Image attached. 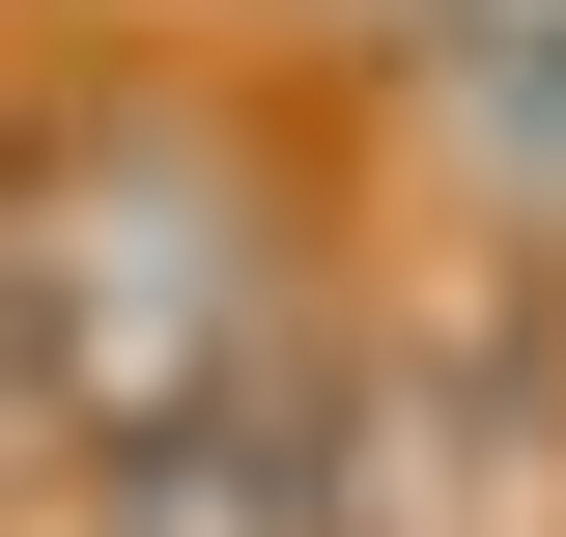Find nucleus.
Instances as JSON below:
<instances>
[{"mask_svg":"<svg viewBox=\"0 0 566 537\" xmlns=\"http://www.w3.org/2000/svg\"><path fill=\"white\" fill-rule=\"evenodd\" d=\"M312 312H340V170L227 57H170V29L0 57V424H29V481H114L199 537L227 397Z\"/></svg>","mask_w":566,"mask_h":537,"instance_id":"obj_1","label":"nucleus"},{"mask_svg":"<svg viewBox=\"0 0 566 537\" xmlns=\"http://www.w3.org/2000/svg\"><path fill=\"white\" fill-rule=\"evenodd\" d=\"M227 537H566V283L453 227L424 283H340L199 453Z\"/></svg>","mask_w":566,"mask_h":537,"instance_id":"obj_2","label":"nucleus"},{"mask_svg":"<svg viewBox=\"0 0 566 537\" xmlns=\"http://www.w3.org/2000/svg\"><path fill=\"white\" fill-rule=\"evenodd\" d=\"M29 537H170V509H114V481H57V509H29Z\"/></svg>","mask_w":566,"mask_h":537,"instance_id":"obj_5","label":"nucleus"},{"mask_svg":"<svg viewBox=\"0 0 566 537\" xmlns=\"http://www.w3.org/2000/svg\"><path fill=\"white\" fill-rule=\"evenodd\" d=\"M227 29H283V57H368V29H424V0H227Z\"/></svg>","mask_w":566,"mask_h":537,"instance_id":"obj_4","label":"nucleus"},{"mask_svg":"<svg viewBox=\"0 0 566 537\" xmlns=\"http://www.w3.org/2000/svg\"><path fill=\"white\" fill-rule=\"evenodd\" d=\"M368 141H397L453 227L566 255V0H424V29H368Z\"/></svg>","mask_w":566,"mask_h":537,"instance_id":"obj_3","label":"nucleus"}]
</instances>
